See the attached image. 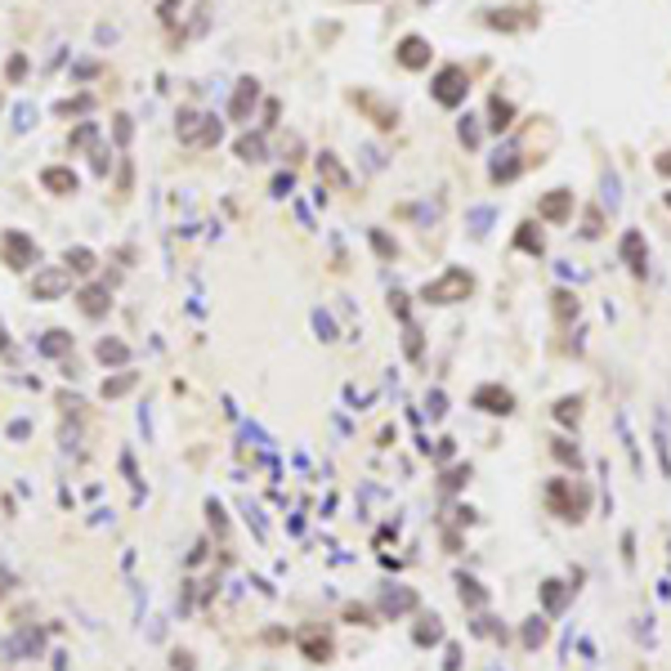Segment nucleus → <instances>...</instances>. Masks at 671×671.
<instances>
[{"instance_id":"obj_1","label":"nucleus","mask_w":671,"mask_h":671,"mask_svg":"<svg viewBox=\"0 0 671 671\" xmlns=\"http://www.w3.org/2000/svg\"><path fill=\"white\" fill-rule=\"evenodd\" d=\"M470 291H475V278H470V273H465V269H447L443 278L425 282L421 300H425V304H456V300H465Z\"/></svg>"},{"instance_id":"obj_2","label":"nucleus","mask_w":671,"mask_h":671,"mask_svg":"<svg viewBox=\"0 0 671 671\" xmlns=\"http://www.w3.org/2000/svg\"><path fill=\"white\" fill-rule=\"evenodd\" d=\"M179 139H184V144H197V148H206V144H215V139H219V121H215V116H206V112L184 108V112H179Z\"/></svg>"},{"instance_id":"obj_3","label":"nucleus","mask_w":671,"mask_h":671,"mask_svg":"<svg viewBox=\"0 0 671 671\" xmlns=\"http://www.w3.org/2000/svg\"><path fill=\"white\" fill-rule=\"evenodd\" d=\"M430 90H434V99H439L443 108H461L465 94H470V77H465V68H443Z\"/></svg>"},{"instance_id":"obj_4","label":"nucleus","mask_w":671,"mask_h":671,"mask_svg":"<svg viewBox=\"0 0 671 671\" xmlns=\"http://www.w3.org/2000/svg\"><path fill=\"white\" fill-rule=\"evenodd\" d=\"M0 255H5L9 269H31V264H36V242H31L23 229H5L0 233Z\"/></svg>"},{"instance_id":"obj_5","label":"nucleus","mask_w":671,"mask_h":671,"mask_svg":"<svg viewBox=\"0 0 671 671\" xmlns=\"http://www.w3.org/2000/svg\"><path fill=\"white\" fill-rule=\"evenodd\" d=\"M475 408L493 412V417H510L515 412V394L502 385H484V390H475Z\"/></svg>"},{"instance_id":"obj_6","label":"nucleus","mask_w":671,"mask_h":671,"mask_svg":"<svg viewBox=\"0 0 671 671\" xmlns=\"http://www.w3.org/2000/svg\"><path fill=\"white\" fill-rule=\"evenodd\" d=\"M68 286H72L68 269H45V273H36V282H31V295H36V300H54V295H63Z\"/></svg>"},{"instance_id":"obj_7","label":"nucleus","mask_w":671,"mask_h":671,"mask_svg":"<svg viewBox=\"0 0 671 671\" xmlns=\"http://www.w3.org/2000/svg\"><path fill=\"white\" fill-rule=\"evenodd\" d=\"M537 215H541V219H550V224L569 219V215H573V193H564V188H555V193H550V197H541V201H537Z\"/></svg>"},{"instance_id":"obj_8","label":"nucleus","mask_w":671,"mask_h":671,"mask_svg":"<svg viewBox=\"0 0 671 671\" xmlns=\"http://www.w3.org/2000/svg\"><path fill=\"white\" fill-rule=\"evenodd\" d=\"M255 103H260V85H255V81L247 77V81H238V94H233V108H229V116H233V121H247Z\"/></svg>"},{"instance_id":"obj_9","label":"nucleus","mask_w":671,"mask_h":671,"mask_svg":"<svg viewBox=\"0 0 671 671\" xmlns=\"http://www.w3.org/2000/svg\"><path fill=\"white\" fill-rule=\"evenodd\" d=\"M399 63H403V68H412V72H421L425 63H430V45H425L421 36H403L399 40Z\"/></svg>"},{"instance_id":"obj_10","label":"nucleus","mask_w":671,"mask_h":671,"mask_svg":"<svg viewBox=\"0 0 671 671\" xmlns=\"http://www.w3.org/2000/svg\"><path fill=\"white\" fill-rule=\"evenodd\" d=\"M622 260L631 264V273H645V260H649V251H645V238L635 229H626L622 233Z\"/></svg>"},{"instance_id":"obj_11","label":"nucleus","mask_w":671,"mask_h":671,"mask_svg":"<svg viewBox=\"0 0 671 671\" xmlns=\"http://www.w3.org/2000/svg\"><path fill=\"white\" fill-rule=\"evenodd\" d=\"M40 184L49 188V193H77V175H72L68 166H49V170H40Z\"/></svg>"},{"instance_id":"obj_12","label":"nucleus","mask_w":671,"mask_h":671,"mask_svg":"<svg viewBox=\"0 0 671 671\" xmlns=\"http://www.w3.org/2000/svg\"><path fill=\"white\" fill-rule=\"evenodd\" d=\"M546 502H550V510H560L564 519H578V510L569 502V479H555V484L546 488Z\"/></svg>"},{"instance_id":"obj_13","label":"nucleus","mask_w":671,"mask_h":671,"mask_svg":"<svg viewBox=\"0 0 671 671\" xmlns=\"http://www.w3.org/2000/svg\"><path fill=\"white\" fill-rule=\"evenodd\" d=\"M81 309H85L90 318L108 314V291H103V286H85V291H81Z\"/></svg>"},{"instance_id":"obj_14","label":"nucleus","mask_w":671,"mask_h":671,"mask_svg":"<svg viewBox=\"0 0 671 671\" xmlns=\"http://www.w3.org/2000/svg\"><path fill=\"white\" fill-rule=\"evenodd\" d=\"M36 649H40V631H23V635H14V640H5V654H9V658L36 654Z\"/></svg>"},{"instance_id":"obj_15","label":"nucleus","mask_w":671,"mask_h":671,"mask_svg":"<svg viewBox=\"0 0 671 671\" xmlns=\"http://www.w3.org/2000/svg\"><path fill=\"white\" fill-rule=\"evenodd\" d=\"M304 654L314 658V663H327V658H332V640L318 635V631H304Z\"/></svg>"},{"instance_id":"obj_16","label":"nucleus","mask_w":671,"mask_h":671,"mask_svg":"<svg viewBox=\"0 0 671 671\" xmlns=\"http://www.w3.org/2000/svg\"><path fill=\"white\" fill-rule=\"evenodd\" d=\"M412 604H417V595L399 587V591H385V600H380V609H385V613H408Z\"/></svg>"},{"instance_id":"obj_17","label":"nucleus","mask_w":671,"mask_h":671,"mask_svg":"<svg viewBox=\"0 0 671 671\" xmlns=\"http://www.w3.org/2000/svg\"><path fill=\"white\" fill-rule=\"evenodd\" d=\"M68 349H72V336L68 332H45V340H40V354H68Z\"/></svg>"},{"instance_id":"obj_18","label":"nucleus","mask_w":671,"mask_h":671,"mask_svg":"<svg viewBox=\"0 0 671 671\" xmlns=\"http://www.w3.org/2000/svg\"><path fill=\"white\" fill-rule=\"evenodd\" d=\"M90 269H94V251L72 247V251H68V273H90Z\"/></svg>"},{"instance_id":"obj_19","label":"nucleus","mask_w":671,"mask_h":671,"mask_svg":"<svg viewBox=\"0 0 671 671\" xmlns=\"http://www.w3.org/2000/svg\"><path fill=\"white\" fill-rule=\"evenodd\" d=\"M238 157H242V162H260V157H264V139H260V134L238 139Z\"/></svg>"},{"instance_id":"obj_20","label":"nucleus","mask_w":671,"mask_h":671,"mask_svg":"<svg viewBox=\"0 0 671 671\" xmlns=\"http://www.w3.org/2000/svg\"><path fill=\"white\" fill-rule=\"evenodd\" d=\"M99 358H103V363H125L130 349H125L121 340H99Z\"/></svg>"},{"instance_id":"obj_21","label":"nucleus","mask_w":671,"mask_h":671,"mask_svg":"<svg viewBox=\"0 0 671 671\" xmlns=\"http://www.w3.org/2000/svg\"><path fill=\"white\" fill-rule=\"evenodd\" d=\"M434 640H443V626H439V617H425L417 626V645H434Z\"/></svg>"},{"instance_id":"obj_22","label":"nucleus","mask_w":671,"mask_h":671,"mask_svg":"<svg viewBox=\"0 0 671 671\" xmlns=\"http://www.w3.org/2000/svg\"><path fill=\"white\" fill-rule=\"evenodd\" d=\"M130 385H134V371H121V376L103 380V399H116V394H125Z\"/></svg>"},{"instance_id":"obj_23","label":"nucleus","mask_w":671,"mask_h":671,"mask_svg":"<svg viewBox=\"0 0 671 671\" xmlns=\"http://www.w3.org/2000/svg\"><path fill=\"white\" fill-rule=\"evenodd\" d=\"M510 116H515V108H510V103L502 99V94H497V99H493V130H506V125H510Z\"/></svg>"},{"instance_id":"obj_24","label":"nucleus","mask_w":671,"mask_h":671,"mask_svg":"<svg viewBox=\"0 0 671 671\" xmlns=\"http://www.w3.org/2000/svg\"><path fill=\"white\" fill-rule=\"evenodd\" d=\"M519 251H528V255H541V233H532V224H524V229H519Z\"/></svg>"},{"instance_id":"obj_25","label":"nucleus","mask_w":671,"mask_h":671,"mask_svg":"<svg viewBox=\"0 0 671 671\" xmlns=\"http://www.w3.org/2000/svg\"><path fill=\"white\" fill-rule=\"evenodd\" d=\"M555 417H560L564 425L578 421V417H582V399H560V403H555Z\"/></svg>"},{"instance_id":"obj_26","label":"nucleus","mask_w":671,"mask_h":671,"mask_svg":"<svg viewBox=\"0 0 671 671\" xmlns=\"http://www.w3.org/2000/svg\"><path fill=\"white\" fill-rule=\"evenodd\" d=\"M541 640H546V622H541V617H532V622L524 626V645L532 649V645H541Z\"/></svg>"},{"instance_id":"obj_27","label":"nucleus","mask_w":671,"mask_h":671,"mask_svg":"<svg viewBox=\"0 0 671 671\" xmlns=\"http://www.w3.org/2000/svg\"><path fill=\"white\" fill-rule=\"evenodd\" d=\"M461 600H465V604H484L488 595L479 591V582H475V578H461Z\"/></svg>"},{"instance_id":"obj_28","label":"nucleus","mask_w":671,"mask_h":671,"mask_svg":"<svg viewBox=\"0 0 671 671\" xmlns=\"http://www.w3.org/2000/svg\"><path fill=\"white\" fill-rule=\"evenodd\" d=\"M617 201H622V193H617V175H604V206H617Z\"/></svg>"},{"instance_id":"obj_29","label":"nucleus","mask_w":671,"mask_h":671,"mask_svg":"<svg viewBox=\"0 0 671 671\" xmlns=\"http://www.w3.org/2000/svg\"><path fill=\"white\" fill-rule=\"evenodd\" d=\"M291 188H295L291 170H286V175H278V179H273V197H286V193H291Z\"/></svg>"},{"instance_id":"obj_30","label":"nucleus","mask_w":671,"mask_h":671,"mask_svg":"<svg viewBox=\"0 0 671 671\" xmlns=\"http://www.w3.org/2000/svg\"><path fill=\"white\" fill-rule=\"evenodd\" d=\"M555 300H560L555 309H560V314H564V318H569V314H573V318H578V300H573V295H569V291H560V295H555Z\"/></svg>"},{"instance_id":"obj_31","label":"nucleus","mask_w":671,"mask_h":671,"mask_svg":"<svg viewBox=\"0 0 671 671\" xmlns=\"http://www.w3.org/2000/svg\"><path fill=\"white\" fill-rule=\"evenodd\" d=\"M564 604V591H560V582H546V609H560Z\"/></svg>"},{"instance_id":"obj_32","label":"nucleus","mask_w":671,"mask_h":671,"mask_svg":"<svg viewBox=\"0 0 671 671\" xmlns=\"http://www.w3.org/2000/svg\"><path fill=\"white\" fill-rule=\"evenodd\" d=\"M582 238H600V210H591L587 224H582Z\"/></svg>"},{"instance_id":"obj_33","label":"nucleus","mask_w":671,"mask_h":671,"mask_svg":"<svg viewBox=\"0 0 671 671\" xmlns=\"http://www.w3.org/2000/svg\"><path fill=\"white\" fill-rule=\"evenodd\" d=\"M555 456H560V461H573V465H578V461H582V456H578V447H569V443H564V439L555 443Z\"/></svg>"},{"instance_id":"obj_34","label":"nucleus","mask_w":671,"mask_h":671,"mask_svg":"<svg viewBox=\"0 0 671 671\" xmlns=\"http://www.w3.org/2000/svg\"><path fill=\"white\" fill-rule=\"evenodd\" d=\"M470 224H475V233H484L488 224H493V210H475V215H470Z\"/></svg>"},{"instance_id":"obj_35","label":"nucleus","mask_w":671,"mask_h":671,"mask_svg":"<svg viewBox=\"0 0 671 671\" xmlns=\"http://www.w3.org/2000/svg\"><path fill=\"white\" fill-rule=\"evenodd\" d=\"M27 72V59H9V81H23Z\"/></svg>"},{"instance_id":"obj_36","label":"nucleus","mask_w":671,"mask_h":671,"mask_svg":"<svg viewBox=\"0 0 671 671\" xmlns=\"http://www.w3.org/2000/svg\"><path fill=\"white\" fill-rule=\"evenodd\" d=\"M461 139H465V144H470V148L479 144V130H475V125H470V116H465V121H461Z\"/></svg>"},{"instance_id":"obj_37","label":"nucleus","mask_w":671,"mask_h":671,"mask_svg":"<svg viewBox=\"0 0 671 671\" xmlns=\"http://www.w3.org/2000/svg\"><path fill=\"white\" fill-rule=\"evenodd\" d=\"M116 139H121V144L130 139V116H116Z\"/></svg>"},{"instance_id":"obj_38","label":"nucleus","mask_w":671,"mask_h":671,"mask_svg":"<svg viewBox=\"0 0 671 671\" xmlns=\"http://www.w3.org/2000/svg\"><path fill=\"white\" fill-rule=\"evenodd\" d=\"M371 242H376V251H380V255H394V247H390L385 233H371Z\"/></svg>"},{"instance_id":"obj_39","label":"nucleus","mask_w":671,"mask_h":671,"mask_svg":"<svg viewBox=\"0 0 671 671\" xmlns=\"http://www.w3.org/2000/svg\"><path fill=\"white\" fill-rule=\"evenodd\" d=\"M390 304H394V314H399V318H408V295H394Z\"/></svg>"},{"instance_id":"obj_40","label":"nucleus","mask_w":671,"mask_h":671,"mask_svg":"<svg viewBox=\"0 0 671 671\" xmlns=\"http://www.w3.org/2000/svg\"><path fill=\"white\" fill-rule=\"evenodd\" d=\"M175 671H193V663H188V654H175Z\"/></svg>"},{"instance_id":"obj_41","label":"nucleus","mask_w":671,"mask_h":671,"mask_svg":"<svg viewBox=\"0 0 671 671\" xmlns=\"http://www.w3.org/2000/svg\"><path fill=\"white\" fill-rule=\"evenodd\" d=\"M175 5L179 0H162V18H175Z\"/></svg>"},{"instance_id":"obj_42","label":"nucleus","mask_w":671,"mask_h":671,"mask_svg":"<svg viewBox=\"0 0 671 671\" xmlns=\"http://www.w3.org/2000/svg\"><path fill=\"white\" fill-rule=\"evenodd\" d=\"M658 170H663V175H671V153H663V162H658Z\"/></svg>"}]
</instances>
